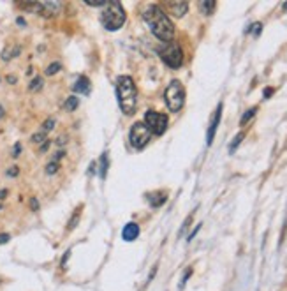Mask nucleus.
Listing matches in <instances>:
<instances>
[{"mask_svg":"<svg viewBox=\"0 0 287 291\" xmlns=\"http://www.w3.org/2000/svg\"><path fill=\"white\" fill-rule=\"evenodd\" d=\"M143 18L157 39L164 43H171V39L175 38V25L159 6H150L143 13Z\"/></svg>","mask_w":287,"mask_h":291,"instance_id":"nucleus-1","label":"nucleus"},{"mask_svg":"<svg viewBox=\"0 0 287 291\" xmlns=\"http://www.w3.org/2000/svg\"><path fill=\"white\" fill-rule=\"evenodd\" d=\"M116 97H118L120 110L125 115H134L136 104H138V90H136L134 80L131 76H120L116 80Z\"/></svg>","mask_w":287,"mask_h":291,"instance_id":"nucleus-2","label":"nucleus"},{"mask_svg":"<svg viewBox=\"0 0 287 291\" xmlns=\"http://www.w3.org/2000/svg\"><path fill=\"white\" fill-rule=\"evenodd\" d=\"M101 20H102V25H104L108 30L115 32L118 28L124 27L125 23V11H124V6L116 0H111V2L106 4L104 11L101 14Z\"/></svg>","mask_w":287,"mask_h":291,"instance_id":"nucleus-3","label":"nucleus"},{"mask_svg":"<svg viewBox=\"0 0 287 291\" xmlns=\"http://www.w3.org/2000/svg\"><path fill=\"white\" fill-rule=\"evenodd\" d=\"M164 99L169 112L178 113L180 110L183 108V102H185V88H183V85L180 83L178 80H173V82L168 85V88H166Z\"/></svg>","mask_w":287,"mask_h":291,"instance_id":"nucleus-4","label":"nucleus"},{"mask_svg":"<svg viewBox=\"0 0 287 291\" xmlns=\"http://www.w3.org/2000/svg\"><path fill=\"white\" fill-rule=\"evenodd\" d=\"M159 57L171 69H178L183 64V51L176 43H166L159 50Z\"/></svg>","mask_w":287,"mask_h":291,"instance_id":"nucleus-5","label":"nucleus"},{"mask_svg":"<svg viewBox=\"0 0 287 291\" xmlns=\"http://www.w3.org/2000/svg\"><path fill=\"white\" fill-rule=\"evenodd\" d=\"M129 139H131V145L134 147L136 150H141L150 143L152 132L148 131L145 122H136L132 124L131 131H129Z\"/></svg>","mask_w":287,"mask_h":291,"instance_id":"nucleus-6","label":"nucleus"},{"mask_svg":"<svg viewBox=\"0 0 287 291\" xmlns=\"http://www.w3.org/2000/svg\"><path fill=\"white\" fill-rule=\"evenodd\" d=\"M145 125L148 127V131L155 136H162L168 129V117L164 113L153 112V110H148L145 113Z\"/></svg>","mask_w":287,"mask_h":291,"instance_id":"nucleus-7","label":"nucleus"},{"mask_svg":"<svg viewBox=\"0 0 287 291\" xmlns=\"http://www.w3.org/2000/svg\"><path fill=\"white\" fill-rule=\"evenodd\" d=\"M220 119H222V102H219V106H217L215 113H213V117H212V122H210L208 132H206V145L208 147L213 143V138H215V132H217V129H219Z\"/></svg>","mask_w":287,"mask_h":291,"instance_id":"nucleus-8","label":"nucleus"},{"mask_svg":"<svg viewBox=\"0 0 287 291\" xmlns=\"http://www.w3.org/2000/svg\"><path fill=\"white\" fill-rule=\"evenodd\" d=\"M146 200H148L152 208H159L168 201V193H166V191H153V193L146 194Z\"/></svg>","mask_w":287,"mask_h":291,"instance_id":"nucleus-9","label":"nucleus"},{"mask_svg":"<svg viewBox=\"0 0 287 291\" xmlns=\"http://www.w3.org/2000/svg\"><path fill=\"white\" fill-rule=\"evenodd\" d=\"M60 2H37V11L43 16H53L60 11Z\"/></svg>","mask_w":287,"mask_h":291,"instance_id":"nucleus-10","label":"nucleus"},{"mask_svg":"<svg viewBox=\"0 0 287 291\" xmlns=\"http://www.w3.org/2000/svg\"><path fill=\"white\" fill-rule=\"evenodd\" d=\"M139 237V226L138 223H127L122 230V238L125 242H134Z\"/></svg>","mask_w":287,"mask_h":291,"instance_id":"nucleus-11","label":"nucleus"},{"mask_svg":"<svg viewBox=\"0 0 287 291\" xmlns=\"http://www.w3.org/2000/svg\"><path fill=\"white\" fill-rule=\"evenodd\" d=\"M166 6H168V9L171 11L173 16H176V18H182L183 14L189 11V4L187 2H168Z\"/></svg>","mask_w":287,"mask_h":291,"instance_id":"nucleus-12","label":"nucleus"},{"mask_svg":"<svg viewBox=\"0 0 287 291\" xmlns=\"http://www.w3.org/2000/svg\"><path fill=\"white\" fill-rule=\"evenodd\" d=\"M72 88H74V92H79V94L83 95L90 94V80H88L87 76H79Z\"/></svg>","mask_w":287,"mask_h":291,"instance_id":"nucleus-13","label":"nucleus"},{"mask_svg":"<svg viewBox=\"0 0 287 291\" xmlns=\"http://www.w3.org/2000/svg\"><path fill=\"white\" fill-rule=\"evenodd\" d=\"M108 166H109L108 152H104L101 156V161H99V176H101V180H104L106 175H108Z\"/></svg>","mask_w":287,"mask_h":291,"instance_id":"nucleus-14","label":"nucleus"},{"mask_svg":"<svg viewBox=\"0 0 287 291\" xmlns=\"http://www.w3.org/2000/svg\"><path fill=\"white\" fill-rule=\"evenodd\" d=\"M81 210H83V205H79V207L76 208V212L72 213V217L69 219V223H67V231H72L76 226H78L79 219H81Z\"/></svg>","mask_w":287,"mask_h":291,"instance_id":"nucleus-15","label":"nucleus"},{"mask_svg":"<svg viewBox=\"0 0 287 291\" xmlns=\"http://www.w3.org/2000/svg\"><path fill=\"white\" fill-rule=\"evenodd\" d=\"M215 7H217V2H213V0H208V2H199V9H201V13L203 14H212L213 11H215Z\"/></svg>","mask_w":287,"mask_h":291,"instance_id":"nucleus-16","label":"nucleus"},{"mask_svg":"<svg viewBox=\"0 0 287 291\" xmlns=\"http://www.w3.org/2000/svg\"><path fill=\"white\" fill-rule=\"evenodd\" d=\"M78 106H79V97H76V95H71V97H67V101H65L64 108H65V112H74Z\"/></svg>","mask_w":287,"mask_h":291,"instance_id":"nucleus-17","label":"nucleus"},{"mask_svg":"<svg viewBox=\"0 0 287 291\" xmlns=\"http://www.w3.org/2000/svg\"><path fill=\"white\" fill-rule=\"evenodd\" d=\"M243 138H245V132H240V134L234 136V139L231 141V145H229V154H234V150L238 149V145H240Z\"/></svg>","mask_w":287,"mask_h":291,"instance_id":"nucleus-18","label":"nucleus"},{"mask_svg":"<svg viewBox=\"0 0 287 291\" xmlns=\"http://www.w3.org/2000/svg\"><path fill=\"white\" fill-rule=\"evenodd\" d=\"M62 69V64L60 62H53V64H50L46 67V76H53V75H57L58 71Z\"/></svg>","mask_w":287,"mask_h":291,"instance_id":"nucleus-19","label":"nucleus"},{"mask_svg":"<svg viewBox=\"0 0 287 291\" xmlns=\"http://www.w3.org/2000/svg\"><path fill=\"white\" fill-rule=\"evenodd\" d=\"M256 112H257V108H250V110H247V112L243 113V117L240 119V125H247V122H249L250 119H252L254 115H256Z\"/></svg>","mask_w":287,"mask_h":291,"instance_id":"nucleus-20","label":"nucleus"},{"mask_svg":"<svg viewBox=\"0 0 287 291\" xmlns=\"http://www.w3.org/2000/svg\"><path fill=\"white\" fill-rule=\"evenodd\" d=\"M41 87H43V78H39V76H37V78H34V80H32V83L28 85V88H30L32 92L39 90V88H41Z\"/></svg>","mask_w":287,"mask_h":291,"instance_id":"nucleus-21","label":"nucleus"},{"mask_svg":"<svg viewBox=\"0 0 287 291\" xmlns=\"http://www.w3.org/2000/svg\"><path fill=\"white\" fill-rule=\"evenodd\" d=\"M261 30H263V23H254V25H250V28L247 32H252L254 35H259L261 34Z\"/></svg>","mask_w":287,"mask_h":291,"instance_id":"nucleus-22","label":"nucleus"},{"mask_svg":"<svg viewBox=\"0 0 287 291\" xmlns=\"http://www.w3.org/2000/svg\"><path fill=\"white\" fill-rule=\"evenodd\" d=\"M57 171H58V163L51 161V163L46 166V173H48V175H55V173H57Z\"/></svg>","mask_w":287,"mask_h":291,"instance_id":"nucleus-23","label":"nucleus"},{"mask_svg":"<svg viewBox=\"0 0 287 291\" xmlns=\"http://www.w3.org/2000/svg\"><path fill=\"white\" fill-rule=\"evenodd\" d=\"M44 139H46V132H44V131H41V132H37V134L32 136V141H34V143H43Z\"/></svg>","mask_w":287,"mask_h":291,"instance_id":"nucleus-24","label":"nucleus"},{"mask_svg":"<svg viewBox=\"0 0 287 291\" xmlns=\"http://www.w3.org/2000/svg\"><path fill=\"white\" fill-rule=\"evenodd\" d=\"M192 275V268H187V272H185V275L182 277V282H180V289L183 288V286L187 284V281H189V277Z\"/></svg>","mask_w":287,"mask_h":291,"instance_id":"nucleus-25","label":"nucleus"},{"mask_svg":"<svg viewBox=\"0 0 287 291\" xmlns=\"http://www.w3.org/2000/svg\"><path fill=\"white\" fill-rule=\"evenodd\" d=\"M53 127H55V120L53 119H48L46 122H44V125H43V131L48 134V131H51Z\"/></svg>","mask_w":287,"mask_h":291,"instance_id":"nucleus-26","label":"nucleus"},{"mask_svg":"<svg viewBox=\"0 0 287 291\" xmlns=\"http://www.w3.org/2000/svg\"><path fill=\"white\" fill-rule=\"evenodd\" d=\"M190 221H192V215H189V217H187V219H185V223H183L182 230H180V231H178V235H183V231H185V230H187V228H189Z\"/></svg>","mask_w":287,"mask_h":291,"instance_id":"nucleus-27","label":"nucleus"},{"mask_svg":"<svg viewBox=\"0 0 287 291\" xmlns=\"http://www.w3.org/2000/svg\"><path fill=\"white\" fill-rule=\"evenodd\" d=\"M106 4H108V2H87V6H90V7H106Z\"/></svg>","mask_w":287,"mask_h":291,"instance_id":"nucleus-28","label":"nucleus"},{"mask_svg":"<svg viewBox=\"0 0 287 291\" xmlns=\"http://www.w3.org/2000/svg\"><path fill=\"white\" fill-rule=\"evenodd\" d=\"M9 235H7V233H2V235H0V244H7V242H9Z\"/></svg>","mask_w":287,"mask_h":291,"instance_id":"nucleus-29","label":"nucleus"},{"mask_svg":"<svg viewBox=\"0 0 287 291\" xmlns=\"http://www.w3.org/2000/svg\"><path fill=\"white\" fill-rule=\"evenodd\" d=\"M18 171H20V169H18L16 166H13V168L9 169V171H7V175H9V176H16Z\"/></svg>","mask_w":287,"mask_h":291,"instance_id":"nucleus-30","label":"nucleus"},{"mask_svg":"<svg viewBox=\"0 0 287 291\" xmlns=\"http://www.w3.org/2000/svg\"><path fill=\"white\" fill-rule=\"evenodd\" d=\"M199 230H201V224H197V228H196V230H194V231H192V233H190V235H189V238H187V240H189V242H190V240H192V238H194V237H196V233H197V231H199Z\"/></svg>","mask_w":287,"mask_h":291,"instance_id":"nucleus-31","label":"nucleus"},{"mask_svg":"<svg viewBox=\"0 0 287 291\" xmlns=\"http://www.w3.org/2000/svg\"><path fill=\"white\" fill-rule=\"evenodd\" d=\"M20 150H21V145H20V143H16V145H14V154H13V156L14 157L20 156Z\"/></svg>","mask_w":287,"mask_h":291,"instance_id":"nucleus-32","label":"nucleus"},{"mask_svg":"<svg viewBox=\"0 0 287 291\" xmlns=\"http://www.w3.org/2000/svg\"><path fill=\"white\" fill-rule=\"evenodd\" d=\"M30 207L34 208V210H37V208H39V201L35 200V198H32V200H30Z\"/></svg>","mask_w":287,"mask_h":291,"instance_id":"nucleus-33","label":"nucleus"},{"mask_svg":"<svg viewBox=\"0 0 287 291\" xmlns=\"http://www.w3.org/2000/svg\"><path fill=\"white\" fill-rule=\"evenodd\" d=\"M273 94V88H264V97H270V95Z\"/></svg>","mask_w":287,"mask_h":291,"instance_id":"nucleus-34","label":"nucleus"},{"mask_svg":"<svg viewBox=\"0 0 287 291\" xmlns=\"http://www.w3.org/2000/svg\"><path fill=\"white\" fill-rule=\"evenodd\" d=\"M6 194H7V191H0V200H4V198H6Z\"/></svg>","mask_w":287,"mask_h":291,"instance_id":"nucleus-35","label":"nucleus"},{"mask_svg":"<svg viewBox=\"0 0 287 291\" xmlns=\"http://www.w3.org/2000/svg\"><path fill=\"white\" fill-rule=\"evenodd\" d=\"M282 7H284V11H287V2L284 4V6H282Z\"/></svg>","mask_w":287,"mask_h":291,"instance_id":"nucleus-36","label":"nucleus"},{"mask_svg":"<svg viewBox=\"0 0 287 291\" xmlns=\"http://www.w3.org/2000/svg\"><path fill=\"white\" fill-rule=\"evenodd\" d=\"M0 117H2V108H0Z\"/></svg>","mask_w":287,"mask_h":291,"instance_id":"nucleus-37","label":"nucleus"}]
</instances>
